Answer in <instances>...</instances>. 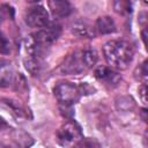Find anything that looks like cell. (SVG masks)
<instances>
[{
	"instance_id": "obj_9",
	"label": "cell",
	"mask_w": 148,
	"mask_h": 148,
	"mask_svg": "<svg viewBox=\"0 0 148 148\" xmlns=\"http://www.w3.org/2000/svg\"><path fill=\"white\" fill-rule=\"evenodd\" d=\"M95 29L101 35H108L116 31V23L110 16H99L96 20Z\"/></svg>"
},
{
	"instance_id": "obj_8",
	"label": "cell",
	"mask_w": 148,
	"mask_h": 148,
	"mask_svg": "<svg viewBox=\"0 0 148 148\" xmlns=\"http://www.w3.org/2000/svg\"><path fill=\"white\" fill-rule=\"evenodd\" d=\"M15 72L10 62L8 61H0V87L6 88L14 83L15 80Z\"/></svg>"
},
{
	"instance_id": "obj_20",
	"label": "cell",
	"mask_w": 148,
	"mask_h": 148,
	"mask_svg": "<svg viewBox=\"0 0 148 148\" xmlns=\"http://www.w3.org/2000/svg\"><path fill=\"white\" fill-rule=\"evenodd\" d=\"M142 39H143V43L146 44V29L142 31Z\"/></svg>"
},
{
	"instance_id": "obj_3",
	"label": "cell",
	"mask_w": 148,
	"mask_h": 148,
	"mask_svg": "<svg viewBox=\"0 0 148 148\" xmlns=\"http://www.w3.org/2000/svg\"><path fill=\"white\" fill-rule=\"evenodd\" d=\"M58 142L61 146L76 145L81 139H83L80 126L74 121H68L62 125L57 133Z\"/></svg>"
},
{
	"instance_id": "obj_14",
	"label": "cell",
	"mask_w": 148,
	"mask_h": 148,
	"mask_svg": "<svg viewBox=\"0 0 148 148\" xmlns=\"http://www.w3.org/2000/svg\"><path fill=\"white\" fill-rule=\"evenodd\" d=\"M81 56H82V60H83V62H84L87 68H91L97 62V59H98L97 52L94 49L81 50Z\"/></svg>"
},
{
	"instance_id": "obj_11",
	"label": "cell",
	"mask_w": 148,
	"mask_h": 148,
	"mask_svg": "<svg viewBox=\"0 0 148 148\" xmlns=\"http://www.w3.org/2000/svg\"><path fill=\"white\" fill-rule=\"evenodd\" d=\"M71 30L75 36H79V37H90V36L94 35L92 29L84 22H75V23H73Z\"/></svg>"
},
{
	"instance_id": "obj_17",
	"label": "cell",
	"mask_w": 148,
	"mask_h": 148,
	"mask_svg": "<svg viewBox=\"0 0 148 148\" xmlns=\"http://www.w3.org/2000/svg\"><path fill=\"white\" fill-rule=\"evenodd\" d=\"M136 72H139L140 74H136L135 77L136 79H142V80L146 81V79H147V61H143V64L140 66V68L139 67L136 68Z\"/></svg>"
},
{
	"instance_id": "obj_22",
	"label": "cell",
	"mask_w": 148,
	"mask_h": 148,
	"mask_svg": "<svg viewBox=\"0 0 148 148\" xmlns=\"http://www.w3.org/2000/svg\"><path fill=\"white\" fill-rule=\"evenodd\" d=\"M143 2H147V0H143Z\"/></svg>"
},
{
	"instance_id": "obj_16",
	"label": "cell",
	"mask_w": 148,
	"mask_h": 148,
	"mask_svg": "<svg viewBox=\"0 0 148 148\" xmlns=\"http://www.w3.org/2000/svg\"><path fill=\"white\" fill-rule=\"evenodd\" d=\"M10 52V43L8 39L0 32V53L2 54H8Z\"/></svg>"
},
{
	"instance_id": "obj_15",
	"label": "cell",
	"mask_w": 148,
	"mask_h": 148,
	"mask_svg": "<svg viewBox=\"0 0 148 148\" xmlns=\"http://www.w3.org/2000/svg\"><path fill=\"white\" fill-rule=\"evenodd\" d=\"M13 140L18 145V146H23V147H27V146H30L32 145V139L29 134H27L25 132L23 131H15L13 133Z\"/></svg>"
},
{
	"instance_id": "obj_5",
	"label": "cell",
	"mask_w": 148,
	"mask_h": 148,
	"mask_svg": "<svg viewBox=\"0 0 148 148\" xmlns=\"http://www.w3.org/2000/svg\"><path fill=\"white\" fill-rule=\"evenodd\" d=\"M24 20L29 27L40 29L49 24V13L43 6H34L25 13Z\"/></svg>"
},
{
	"instance_id": "obj_10",
	"label": "cell",
	"mask_w": 148,
	"mask_h": 148,
	"mask_svg": "<svg viewBox=\"0 0 148 148\" xmlns=\"http://www.w3.org/2000/svg\"><path fill=\"white\" fill-rule=\"evenodd\" d=\"M116 108L118 111L128 112L135 108V102L131 96H119L116 99Z\"/></svg>"
},
{
	"instance_id": "obj_6",
	"label": "cell",
	"mask_w": 148,
	"mask_h": 148,
	"mask_svg": "<svg viewBox=\"0 0 148 148\" xmlns=\"http://www.w3.org/2000/svg\"><path fill=\"white\" fill-rule=\"evenodd\" d=\"M95 76L108 86H117L120 81V75L106 66H99L95 69Z\"/></svg>"
},
{
	"instance_id": "obj_18",
	"label": "cell",
	"mask_w": 148,
	"mask_h": 148,
	"mask_svg": "<svg viewBox=\"0 0 148 148\" xmlns=\"http://www.w3.org/2000/svg\"><path fill=\"white\" fill-rule=\"evenodd\" d=\"M138 91H139V96H140V98H141L142 103L146 105V104H147V86H146V83H145V82L139 87Z\"/></svg>"
},
{
	"instance_id": "obj_12",
	"label": "cell",
	"mask_w": 148,
	"mask_h": 148,
	"mask_svg": "<svg viewBox=\"0 0 148 148\" xmlns=\"http://www.w3.org/2000/svg\"><path fill=\"white\" fill-rule=\"evenodd\" d=\"M113 9L117 14L126 16L132 13V0H114Z\"/></svg>"
},
{
	"instance_id": "obj_7",
	"label": "cell",
	"mask_w": 148,
	"mask_h": 148,
	"mask_svg": "<svg viewBox=\"0 0 148 148\" xmlns=\"http://www.w3.org/2000/svg\"><path fill=\"white\" fill-rule=\"evenodd\" d=\"M47 3L52 15L59 18L67 17L73 10L68 0H49Z\"/></svg>"
},
{
	"instance_id": "obj_13",
	"label": "cell",
	"mask_w": 148,
	"mask_h": 148,
	"mask_svg": "<svg viewBox=\"0 0 148 148\" xmlns=\"http://www.w3.org/2000/svg\"><path fill=\"white\" fill-rule=\"evenodd\" d=\"M24 67L25 69L31 74V75H37L40 71V62L39 59L32 56H27V58H24L23 60Z\"/></svg>"
},
{
	"instance_id": "obj_19",
	"label": "cell",
	"mask_w": 148,
	"mask_h": 148,
	"mask_svg": "<svg viewBox=\"0 0 148 148\" xmlns=\"http://www.w3.org/2000/svg\"><path fill=\"white\" fill-rule=\"evenodd\" d=\"M9 126H8V124L3 120V118H1L0 117V130H3V128H8Z\"/></svg>"
},
{
	"instance_id": "obj_2",
	"label": "cell",
	"mask_w": 148,
	"mask_h": 148,
	"mask_svg": "<svg viewBox=\"0 0 148 148\" xmlns=\"http://www.w3.org/2000/svg\"><path fill=\"white\" fill-rule=\"evenodd\" d=\"M88 84H74L72 82L58 83L53 91L54 96L60 104L64 106H71L79 101V98L88 90Z\"/></svg>"
},
{
	"instance_id": "obj_4",
	"label": "cell",
	"mask_w": 148,
	"mask_h": 148,
	"mask_svg": "<svg viewBox=\"0 0 148 148\" xmlns=\"http://www.w3.org/2000/svg\"><path fill=\"white\" fill-rule=\"evenodd\" d=\"M87 67L82 60V56H81V50L73 52L72 54H69L65 61L60 65V73L65 74V75H73V74H80L83 71H86Z\"/></svg>"
},
{
	"instance_id": "obj_21",
	"label": "cell",
	"mask_w": 148,
	"mask_h": 148,
	"mask_svg": "<svg viewBox=\"0 0 148 148\" xmlns=\"http://www.w3.org/2000/svg\"><path fill=\"white\" fill-rule=\"evenodd\" d=\"M25 1H28V2H31V3H34V2H39L40 0H25Z\"/></svg>"
},
{
	"instance_id": "obj_1",
	"label": "cell",
	"mask_w": 148,
	"mask_h": 148,
	"mask_svg": "<svg viewBox=\"0 0 148 148\" xmlns=\"http://www.w3.org/2000/svg\"><path fill=\"white\" fill-rule=\"evenodd\" d=\"M103 54L106 62L117 69H126L133 60L132 45L123 39H112L104 44Z\"/></svg>"
}]
</instances>
